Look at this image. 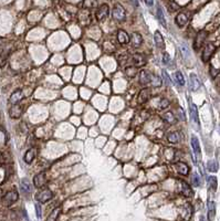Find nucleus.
Listing matches in <instances>:
<instances>
[{
    "label": "nucleus",
    "instance_id": "nucleus-1",
    "mask_svg": "<svg viewBox=\"0 0 220 221\" xmlns=\"http://www.w3.org/2000/svg\"><path fill=\"white\" fill-rule=\"evenodd\" d=\"M18 198H19L18 191L17 190H10V191H8L5 196H3V205H5L6 207H10V206H12L17 200H18Z\"/></svg>",
    "mask_w": 220,
    "mask_h": 221
},
{
    "label": "nucleus",
    "instance_id": "nucleus-2",
    "mask_svg": "<svg viewBox=\"0 0 220 221\" xmlns=\"http://www.w3.org/2000/svg\"><path fill=\"white\" fill-rule=\"evenodd\" d=\"M112 16L116 21H124L125 18H126V11H125V9L123 8V6L117 3V5H115L114 8H113Z\"/></svg>",
    "mask_w": 220,
    "mask_h": 221
},
{
    "label": "nucleus",
    "instance_id": "nucleus-3",
    "mask_svg": "<svg viewBox=\"0 0 220 221\" xmlns=\"http://www.w3.org/2000/svg\"><path fill=\"white\" fill-rule=\"evenodd\" d=\"M110 14V8H108L107 5H102L97 8L96 10V13H95V17L97 19V21H104L106 20V18L108 17Z\"/></svg>",
    "mask_w": 220,
    "mask_h": 221
},
{
    "label": "nucleus",
    "instance_id": "nucleus-4",
    "mask_svg": "<svg viewBox=\"0 0 220 221\" xmlns=\"http://www.w3.org/2000/svg\"><path fill=\"white\" fill-rule=\"evenodd\" d=\"M52 198H53V192H52L51 190H49V189L41 190L40 192L37 193V196H35V199L41 203H47V201L51 200Z\"/></svg>",
    "mask_w": 220,
    "mask_h": 221
},
{
    "label": "nucleus",
    "instance_id": "nucleus-5",
    "mask_svg": "<svg viewBox=\"0 0 220 221\" xmlns=\"http://www.w3.org/2000/svg\"><path fill=\"white\" fill-rule=\"evenodd\" d=\"M215 50H216V48H215V45H213L212 43L206 44V47L204 48V51H202V62H205V63L208 62V61L210 60L211 56H212Z\"/></svg>",
    "mask_w": 220,
    "mask_h": 221
},
{
    "label": "nucleus",
    "instance_id": "nucleus-6",
    "mask_svg": "<svg viewBox=\"0 0 220 221\" xmlns=\"http://www.w3.org/2000/svg\"><path fill=\"white\" fill-rule=\"evenodd\" d=\"M190 144H191L192 150H194V159L196 160V157L198 159L202 158V149H200V144H199V140L196 136H191V139H190Z\"/></svg>",
    "mask_w": 220,
    "mask_h": 221
},
{
    "label": "nucleus",
    "instance_id": "nucleus-7",
    "mask_svg": "<svg viewBox=\"0 0 220 221\" xmlns=\"http://www.w3.org/2000/svg\"><path fill=\"white\" fill-rule=\"evenodd\" d=\"M207 34H208V33H207L205 30L198 32V34L196 35V38H195V41H194V49L195 50H198L199 48H200L202 44H204L205 40H206V38H207Z\"/></svg>",
    "mask_w": 220,
    "mask_h": 221
},
{
    "label": "nucleus",
    "instance_id": "nucleus-8",
    "mask_svg": "<svg viewBox=\"0 0 220 221\" xmlns=\"http://www.w3.org/2000/svg\"><path fill=\"white\" fill-rule=\"evenodd\" d=\"M47 182V177H45V172H39L34 176L33 178V185L35 188H42Z\"/></svg>",
    "mask_w": 220,
    "mask_h": 221
},
{
    "label": "nucleus",
    "instance_id": "nucleus-9",
    "mask_svg": "<svg viewBox=\"0 0 220 221\" xmlns=\"http://www.w3.org/2000/svg\"><path fill=\"white\" fill-rule=\"evenodd\" d=\"M132 62H133L134 66L141 68V66H144V65L146 64V58L143 54L136 53V54H134L133 58H132Z\"/></svg>",
    "mask_w": 220,
    "mask_h": 221
},
{
    "label": "nucleus",
    "instance_id": "nucleus-10",
    "mask_svg": "<svg viewBox=\"0 0 220 221\" xmlns=\"http://www.w3.org/2000/svg\"><path fill=\"white\" fill-rule=\"evenodd\" d=\"M35 156H37V149L33 148V147L29 148L28 150L26 151V154H24V163H26V164H31L33 160H34Z\"/></svg>",
    "mask_w": 220,
    "mask_h": 221
},
{
    "label": "nucleus",
    "instance_id": "nucleus-11",
    "mask_svg": "<svg viewBox=\"0 0 220 221\" xmlns=\"http://www.w3.org/2000/svg\"><path fill=\"white\" fill-rule=\"evenodd\" d=\"M149 96H150V91L148 88H143L139 94H138V97H137V102L138 104H144L145 102H147L149 100Z\"/></svg>",
    "mask_w": 220,
    "mask_h": 221
},
{
    "label": "nucleus",
    "instance_id": "nucleus-12",
    "mask_svg": "<svg viewBox=\"0 0 220 221\" xmlns=\"http://www.w3.org/2000/svg\"><path fill=\"white\" fill-rule=\"evenodd\" d=\"M175 22L179 28H183V27L186 26V24L188 22V17L186 13L184 12H179V13L176 16V19H175Z\"/></svg>",
    "mask_w": 220,
    "mask_h": 221
},
{
    "label": "nucleus",
    "instance_id": "nucleus-13",
    "mask_svg": "<svg viewBox=\"0 0 220 221\" xmlns=\"http://www.w3.org/2000/svg\"><path fill=\"white\" fill-rule=\"evenodd\" d=\"M189 112L191 119L194 121V123H196V125H199V117H198V109L197 106L192 102H189Z\"/></svg>",
    "mask_w": 220,
    "mask_h": 221
},
{
    "label": "nucleus",
    "instance_id": "nucleus-14",
    "mask_svg": "<svg viewBox=\"0 0 220 221\" xmlns=\"http://www.w3.org/2000/svg\"><path fill=\"white\" fill-rule=\"evenodd\" d=\"M154 42L156 44V47L158 49H164L165 48V41H164V38H163L162 33L159 32V31H155L154 33Z\"/></svg>",
    "mask_w": 220,
    "mask_h": 221
},
{
    "label": "nucleus",
    "instance_id": "nucleus-15",
    "mask_svg": "<svg viewBox=\"0 0 220 221\" xmlns=\"http://www.w3.org/2000/svg\"><path fill=\"white\" fill-rule=\"evenodd\" d=\"M150 80H152V75H150L147 71L142 70L141 72H139V83H141L142 85L145 86V85H147V84H149Z\"/></svg>",
    "mask_w": 220,
    "mask_h": 221
},
{
    "label": "nucleus",
    "instance_id": "nucleus-16",
    "mask_svg": "<svg viewBox=\"0 0 220 221\" xmlns=\"http://www.w3.org/2000/svg\"><path fill=\"white\" fill-rule=\"evenodd\" d=\"M117 40L121 44H127L131 41V38H129L128 33L124 30H118L117 32Z\"/></svg>",
    "mask_w": 220,
    "mask_h": 221
},
{
    "label": "nucleus",
    "instance_id": "nucleus-17",
    "mask_svg": "<svg viewBox=\"0 0 220 221\" xmlns=\"http://www.w3.org/2000/svg\"><path fill=\"white\" fill-rule=\"evenodd\" d=\"M22 98H24V93H22V91L21 90H17V91H14L13 93L11 94V96H10V103H11L12 105H16V104H18Z\"/></svg>",
    "mask_w": 220,
    "mask_h": 221
},
{
    "label": "nucleus",
    "instance_id": "nucleus-18",
    "mask_svg": "<svg viewBox=\"0 0 220 221\" xmlns=\"http://www.w3.org/2000/svg\"><path fill=\"white\" fill-rule=\"evenodd\" d=\"M9 114L12 118H19V117L21 116L22 114V107L20 106L19 104H16V105H12V107L10 108L9 111Z\"/></svg>",
    "mask_w": 220,
    "mask_h": 221
},
{
    "label": "nucleus",
    "instance_id": "nucleus-19",
    "mask_svg": "<svg viewBox=\"0 0 220 221\" xmlns=\"http://www.w3.org/2000/svg\"><path fill=\"white\" fill-rule=\"evenodd\" d=\"M178 182H179L181 186V192H183V195L185 196V197H191L192 190H191V188H190L189 185H188L186 182H184V180H181V179L178 180Z\"/></svg>",
    "mask_w": 220,
    "mask_h": 221
},
{
    "label": "nucleus",
    "instance_id": "nucleus-20",
    "mask_svg": "<svg viewBox=\"0 0 220 221\" xmlns=\"http://www.w3.org/2000/svg\"><path fill=\"white\" fill-rule=\"evenodd\" d=\"M175 168H176V170L181 175H183V176H187V175L189 174V167H188L185 163H181V161L176 163Z\"/></svg>",
    "mask_w": 220,
    "mask_h": 221
},
{
    "label": "nucleus",
    "instance_id": "nucleus-21",
    "mask_svg": "<svg viewBox=\"0 0 220 221\" xmlns=\"http://www.w3.org/2000/svg\"><path fill=\"white\" fill-rule=\"evenodd\" d=\"M131 41L134 48H138V47H141L142 43H143V38H142V35L139 34V33L134 32L131 37Z\"/></svg>",
    "mask_w": 220,
    "mask_h": 221
},
{
    "label": "nucleus",
    "instance_id": "nucleus-22",
    "mask_svg": "<svg viewBox=\"0 0 220 221\" xmlns=\"http://www.w3.org/2000/svg\"><path fill=\"white\" fill-rule=\"evenodd\" d=\"M191 214H192V207L190 203H186L185 207H184V211H183V219L185 221H189L190 218H191Z\"/></svg>",
    "mask_w": 220,
    "mask_h": 221
},
{
    "label": "nucleus",
    "instance_id": "nucleus-23",
    "mask_svg": "<svg viewBox=\"0 0 220 221\" xmlns=\"http://www.w3.org/2000/svg\"><path fill=\"white\" fill-rule=\"evenodd\" d=\"M200 81H199L198 76L196 74H190V88L191 91H197L200 87Z\"/></svg>",
    "mask_w": 220,
    "mask_h": 221
},
{
    "label": "nucleus",
    "instance_id": "nucleus-24",
    "mask_svg": "<svg viewBox=\"0 0 220 221\" xmlns=\"http://www.w3.org/2000/svg\"><path fill=\"white\" fill-rule=\"evenodd\" d=\"M216 216V203L213 201H209L208 203V220L211 221L215 219Z\"/></svg>",
    "mask_w": 220,
    "mask_h": 221
},
{
    "label": "nucleus",
    "instance_id": "nucleus-25",
    "mask_svg": "<svg viewBox=\"0 0 220 221\" xmlns=\"http://www.w3.org/2000/svg\"><path fill=\"white\" fill-rule=\"evenodd\" d=\"M20 186H21V189H22V191L24 192H26V193H30L31 192V184H30V182H29L28 179H22L21 180V182H20Z\"/></svg>",
    "mask_w": 220,
    "mask_h": 221
},
{
    "label": "nucleus",
    "instance_id": "nucleus-26",
    "mask_svg": "<svg viewBox=\"0 0 220 221\" xmlns=\"http://www.w3.org/2000/svg\"><path fill=\"white\" fill-rule=\"evenodd\" d=\"M60 212H61V208L56 207L55 209H53V211L49 214V217L47 218V221H56V219H58Z\"/></svg>",
    "mask_w": 220,
    "mask_h": 221
},
{
    "label": "nucleus",
    "instance_id": "nucleus-27",
    "mask_svg": "<svg viewBox=\"0 0 220 221\" xmlns=\"http://www.w3.org/2000/svg\"><path fill=\"white\" fill-rule=\"evenodd\" d=\"M97 6V0H84L83 1V8L84 9H94Z\"/></svg>",
    "mask_w": 220,
    "mask_h": 221
},
{
    "label": "nucleus",
    "instance_id": "nucleus-28",
    "mask_svg": "<svg viewBox=\"0 0 220 221\" xmlns=\"http://www.w3.org/2000/svg\"><path fill=\"white\" fill-rule=\"evenodd\" d=\"M157 18H158V20H159V22L163 24V26L166 28L167 27V24H166V20H165V16H164V12H163V10H162V8L160 7H158L157 8Z\"/></svg>",
    "mask_w": 220,
    "mask_h": 221
},
{
    "label": "nucleus",
    "instance_id": "nucleus-29",
    "mask_svg": "<svg viewBox=\"0 0 220 221\" xmlns=\"http://www.w3.org/2000/svg\"><path fill=\"white\" fill-rule=\"evenodd\" d=\"M167 139H168V142L171 143V144H177L178 140H179V137H178L177 133L174 132V133H169L168 136H167Z\"/></svg>",
    "mask_w": 220,
    "mask_h": 221
},
{
    "label": "nucleus",
    "instance_id": "nucleus-30",
    "mask_svg": "<svg viewBox=\"0 0 220 221\" xmlns=\"http://www.w3.org/2000/svg\"><path fill=\"white\" fill-rule=\"evenodd\" d=\"M208 184H209V187L212 189L213 191L217 190V186H218V182H217V178L215 176H210L208 178Z\"/></svg>",
    "mask_w": 220,
    "mask_h": 221
},
{
    "label": "nucleus",
    "instance_id": "nucleus-31",
    "mask_svg": "<svg viewBox=\"0 0 220 221\" xmlns=\"http://www.w3.org/2000/svg\"><path fill=\"white\" fill-rule=\"evenodd\" d=\"M207 168H208L209 171H218V168H219V166H218V163L216 160H209L208 164H207Z\"/></svg>",
    "mask_w": 220,
    "mask_h": 221
},
{
    "label": "nucleus",
    "instance_id": "nucleus-32",
    "mask_svg": "<svg viewBox=\"0 0 220 221\" xmlns=\"http://www.w3.org/2000/svg\"><path fill=\"white\" fill-rule=\"evenodd\" d=\"M175 77H176V81L178 82V84H179V85H181V86L185 85V77H184L183 73H181V71H176Z\"/></svg>",
    "mask_w": 220,
    "mask_h": 221
},
{
    "label": "nucleus",
    "instance_id": "nucleus-33",
    "mask_svg": "<svg viewBox=\"0 0 220 221\" xmlns=\"http://www.w3.org/2000/svg\"><path fill=\"white\" fill-rule=\"evenodd\" d=\"M164 119L167 122V123H169V124H174V123H176V118H175V116H174V114L171 112H167V113H165V115H164Z\"/></svg>",
    "mask_w": 220,
    "mask_h": 221
},
{
    "label": "nucleus",
    "instance_id": "nucleus-34",
    "mask_svg": "<svg viewBox=\"0 0 220 221\" xmlns=\"http://www.w3.org/2000/svg\"><path fill=\"white\" fill-rule=\"evenodd\" d=\"M137 74V68L136 66H129L126 69V75L129 77H134Z\"/></svg>",
    "mask_w": 220,
    "mask_h": 221
},
{
    "label": "nucleus",
    "instance_id": "nucleus-35",
    "mask_svg": "<svg viewBox=\"0 0 220 221\" xmlns=\"http://www.w3.org/2000/svg\"><path fill=\"white\" fill-rule=\"evenodd\" d=\"M181 53H183L184 58H185V59H188V58H189L190 52H189V49H188V47L186 45V44H181Z\"/></svg>",
    "mask_w": 220,
    "mask_h": 221
},
{
    "label": "nucleus",
    "instance_id": "nucleus-36",
    "mask_svg": "<svg viewBox=\"0 0 220 221\" xmlns=\"http://www.w3.org/2000/svg\"><path fill=\"white\" fill-rule=\"evenodd\" d=\"M8 61L7 53H0V68H3Z\"/></svg>",
    "mask_w": 220,
    "mask_h": 221
},
{
    "label": "nucleus",
    "instance_id": "nucleus-37",
    "mask_svg": "<svg viewBox=\"0 0 220 221\" xmlns=\"http://www.w3.org/2000/svg\"><path fill=\"white\" fill-rule=\"evenodd\" d=\"M150 82H153V85L154 86H160L162 85V80L159 76H156V75H152V80Z\"/></svg>",
    "mask_w": 220,
    "mask_h": 221
},
{
    "label": "nucleus",
    "instance_id": "nucleus-38",
    "mask_svg": "<svg viewBox=\"0 0 220 221\" xmlns=\"http://www.w3.org/2000/svg\"><path fill=\"white\" fill-rule=\"evenodd\" d=\"M168 105H169V101L166 100V98H163V100L160 101V103H159L158 107H159V109H164V108H167Z\"/></svg>",
    "mask_w": 220,
    "mask_h": 221
},
{
    "label": "nucleus",
    "instance_id": "nucleus-39",
    "mask_svg": "<svg viewBox=\"0 0 220 221\" xmlns=\"http://www.w3.org/2000/svg\"><path fill=\"white\" fill-rule=\"evenodd\" d=\"M192 178H194V179H192L194 186L195 187H199V186H200V177H199V175L195 172L194 176H192Z\"/></svg>",
    "mask_w": 220,
    "mask_h": 221
},
{
    "label": "nucleus",
    "instance_id": "nucleus-40",
    "mask_svg": "<svg viewBox=\"0 0 220 221\" xmlns=\"http://www.w3.org/2000/svg\"><path fill=\"white\" fill-rule=\"evenodd\" d=\"M163 80H164V82L166 83V85H170V77H169V75H168V73L166 72V71H163Z\"/></svg>",
    "mask_w": 220,
    "mask_h": 221
},
{
    "label": "nucleus",
    "instance_id": "nucleus-41",
    "mask_svg": "<svg viewBox=\"0 0 220 221\" xmlns=\"http://www.w3.org/2000/svg\"><path fill=\"white\" fill-rule=\"evenodd\" d=\"M35 211H37L38 218H41V216H42V210H41V206H40V203H35Z\"/></svg>",
    "mask_w": 220,
    "mask_h": 221
},
{
    "label": "nucleus",
    "instance_id": "nucleus-42",
    "mask_svg": "<svg viewBox=\"0 0 220 221\" xmlns=\"http://www.w3.org/2000/svg\"><path fill=\"white\" fill-rule=\"evenodd\" d=\"M169 9H170L171 11H176V10L179 9V6H178L175 1H171V3H169Z\"/></svg>",
    "mask_w": 220,
    "mask_h": 221
},
{
    "label": "nucleus",
    "instance_id": "nucleus-43",
    "mask_svg": "<svg viewBox=\"0 0 220 221\" xmlns=\"http://www.w3.org/2000/svg\"><path fill=\"white\" fill-rule=\"evenodd\" d=\"M170 62V56H169L168 53H164L163 54V63L164 64H168Z\"/></svg>",
    "mask_w": 220,
    "mask_h": 221
},
{
    "label": "nucleus",
    "instance_id": "nucleus-44",
    "mask_svg": "<svg viewBox=\"0 0 220 221\" xmlns=\"http://www.w3.org/2000/svg\"><path fill=\"white\" fill-rule=\"evenodd\" d=\"M145 3L147 6H149V7H152L154 5V0H145Z\"/></svg>",
    "mask_w": 220,
    "mask_h": 221
},
{
    "label": "nucleus",
    "instance_id": "nucleus-45",
    "mask_svg": "<svg viewBox=\"0 0 220 221\" xmlns=\"http://www.w3.org/2000/svg\"><path fill=\"white\" fill-rule=\"evenodd\" d=\"M178 112H179V115H181V119H185V114H184V111H181V108L178 109Z\"/></svg>",
    "mask_w": 220,
    "mask_h": 221
},
{
    "label": "nucleus",
    "instance_id": "nucleus-46",
    "mask_svg": "<svg viewBox=\"0 0 220 221\" xmlns=\"http://www.w3.org/2000/svg\"><path fill=\"white\" fill-rule=\"evenodd\" d=\"M131 3H133L135 7H138L139 6V3H138V0H131Z\"/></svg>",
    "mask_w": 220,
    "mask_h": 221
},
{
    "label": "nucleus",
    "instance_id": "nucleus-47",
    "mask_svg": "<svg viewBox=\"0 0 220 221\" xmlns=\"http://www.w3.org/2000/svg\"><path fill=\"white\" fill-rule=\"evenodd\" d=\"M199 221H206V219H205L204 216H202L200 217V219H199Z\"/></svg>",
    "mask_w": 220,
    "mask_h": 221
}]
</instances>
